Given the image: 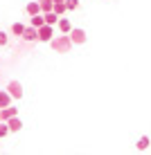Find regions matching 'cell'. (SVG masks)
Instances as JSON below:
<instances>
[{"label":"cell","mask_w":151,"mask_h":155,"mask_svg":"<svg viewBox=\"0 0 151 155\" xmlns=\"http://www.w3.org/2000/svg\"><path fill=\"white\" fill-rule=\"evenodd\" d=\"M23 29H25L23 23H14V25H12V34H14V36H23Z\"/></svg>","instance_id":"obj_16"},{"label":"cell","mask_w":151,"mask_h":155,"mask_svg":"<svg viewBox=\"0 0 151 155\" xmlns=\"http://www.w3.org/2000/svg\"><path fill=\"white\" fill-rule=\"evenodd\" d=\"M12 104V94L7 92V90H0V108H5V106Z\"/></svg>","instance_id":"obj_11"},{"label":"cell","mask_w":151,"mask_h":155,"mask_svg":"<svg viewBox=\"0 0 151 155\" xmlns=\"http://www.w3.org/2000/svg\"><path fill=\"white\" fill-rule=\"evenodd\" d=\"M14 115H18V108H14L12 104L5 106V108H0V121H7L9 117H14Z\"/></svg>","instance_id":"obj_5"},{"label":"cell","mask_w":151,"mask_h":155,"mask_svg":"<svg viewBox=\"0 0 151 155\" xmlns=\"http://www.w3.org/2000/svg\"><path fill=\"white\" fill-rule=\"evenodd\" d=\"M29 25H32V27H36V29H39L41 25H45V18H43V14H34V16L29 18Z\"/></svg>","instance_id":"obj_10"},{"label":"cell","mask_w":151,"mask_h":155,"mask_svg":"<svg viewBox=\"0 0 151 155\" xmlns=\"http://www.w3.org/2000/svg\"><path fill=\"white\" fill-rule=\"evenodd\" d=\"M7 41H9V38H7V34L0 29V45H7Z\"/></svg>","instance_id":"obj_19"},{"label":"cell","mask_w":151,"mask_h":155,"mask_svg":"<svg viewBox=\"0 0 151 155\" xmlns=\"http://www.w3.org/2000/svg\"><path fill=\"white\" fill-rule=\"evenodd\" d=\"M68 36H70V41H72V45H84V43L88 41V36H86V31L81 27H72L68 31Z\"/></svg>","instance_id":"obj_2"},{"label":"cell","mask_w":151,"mask_h":155,"mask_svg":"<svg viewBox=\"0 0 151 155\" xmlns=\"http://www.w3.org/2000/svg\"><path fill=\"white\" fill-rule=\"evenodd\" d=\"M7 92L12 94V99H20V97H23V85H20L18 81H12L7 85Z\"/></svg>","instance_id":"obj_4"},{"label":"cell","mask_w":151,"mask_h":155,"mask_svg":"<svg viewBox=\"0 0 151 155\" xmlns=\"http://www.w3.org/2000/svg\"><path fill=\"white\" fill-rule=\"evenodd\" d=\"M57 27H59V31H61V34H68V31L72 29V23H70L68 18H63V16H59V20H57Z\"/></svg>","instance_id":"obj_7"},{"label":"cell","mask_w":151,"mask_h":155,"mask_svg":"<svg viewBox=\"0 0 151 155\" xmlns=\"http://www.w3.org/2000/svg\"><path fill=\"white\" fill-rule=\"evenodd\" d=\"M23 38L25 41H39V34H36V27H32V25H29V27H25L23 29Z\"/></svg>","instance_id":"obj_8"},{"label":"cell","mask_w":151,"mask_h":155,"mask_svg":"<svg viewBox=\"0 0 151 155\" xmlns=\"http://www.w3.org/2000/svg\"><path fill=\"white\" fill-rule=\"evenodd\" d=\"M52 12H54V14H59V16H63V14L68 12V9H66V2H54V7H52Z\"/></svg>","instance_id":"obj_15"},{"label":"cell","mask_w":151,"mask_h":155,"mask_svg":"<svg viewBox=\"0 0 151 155\" xmlns=\"http://www.w3.org/2000/svg\"><path fill=\"white\" fill-rule=\"evenodd\" d=\"M52 2H66V0H52Z\"/></svg>","instance_id":"obj_20"},{"label":"cell","mask_w":151,"mask_h":155,"mask_svg":"<svg viewBox=\"0 0 151 155\" xmlns=\"http://www.w3.org/2000/svg\"><path fill=\"white\" fill-rule=\"evenodd\" d=\"M9 135V126H7V121H0V140L2 137H7Z\"/></svg>","instance_id":"obj_17"},{"label":"cell","mask_w":151,"mask_h":155,"mask_svg":"<svg viewBox=\"0 0 151 155\" xmlns=\"http://www.w3.org/2000/svg\"><path fill=\"white\" fill-rule=\"evenodd\" d=\"M50 45H52V50H54V52H59V54H68V52L72 50V41H70V36H68V34L52 36Z\"/></svg>","instance_id":"obj_1"},{"label":"cell","mask_w":151,"mask_h":155,"mask_svg":"<svg viewBox=\"0 0 151 155\" xmlns=\"http://www.w3.org/2000/svg\"><path fill=\"white\" fill-rule=\"evenodd\" d=\"M25 12H27L29 16H34V14H41V5H39V0H32V2H27Z\"/></svg>","instance_id":"obj_9"},{"label":"cell","mask_w":151,"mask_h":155,"mask_svg":"<svg viewBox=\"0 0 151 155\" xmlns=\"http://www.w3.org/2000/svg\"><path fill=\"white\" fill-rule=\"evenodd\" d=\"M43 18H45V23H47V25H57L59 14H54V12H45V14H43Z\"/></svg>","instance_id":"obj_13"},{"label":"cell","mask_w":151,"mask_h":155,"mask_svg":"<svg viewBox=\"0 0 151 155\" xmlns=\"http://www.w3.org/2000/svg\"><path fill=\"white\" fill-rule=\"evenodd\" d=\"M36 34H39V41L41 43H50L52 36H54V25H41L39 29H36Z\"/></svg>","instance_id":"obj_3"},{"label":"cell","mask_w":151,"mask_h":155,"mask_svg":"<svg viewBox=\"0 0 151 155\" xmlns=\"http://www.w3.org/2000/svg\"><path fill=\"white\" fill-rule=\"evenodd\" d=\"M39 5H41V12L45 14V12H52V7H54V2L52 0H39Z\"/></svg>","instance_id":"obj_14"},{"label":"cell","mask_w":151,"mask_h":155,"mask_svg":"<svg viewBox=\"0 0 151 155\" xmlns=\"http://www.w3.org/2000/svg\"><path fill=\"white\" fill-rule=\"evenodd\" d=\"M7 126H9V133H18L20 128H23V121H20L18 115H14V117H9V119H7Z\"/></svg>","instance_id":"obj_6"},{"label":"cell","mask_w":151,"mask_h":155,"mask_svg":"<svg viewBox=\"0 0 151 155\" xmlns=\"http://www.w3.org/2000/svg\"><path fill=\"white\" fill-rule=\"evenodd\" d=\"M149 144H151V140H149L147 135H144V137H140V140H138L136 148H138V151H147V148H149Z\"/></svg>","instance_id":"obj_12"},{"label":"cell","mask_w":151,"mask_h":155,"mask_svg":"<svg viewBox=\"0 0 151 155\" xmlns=\"http://www.w3.org/2000/svg\"><path fill=\"white\" fill-rule=\"evenodd\" d=\"M77 7H79V0H66V9L68 12H74Z\"/></svg>","instance_id":"obj_18"}]
</instances>
